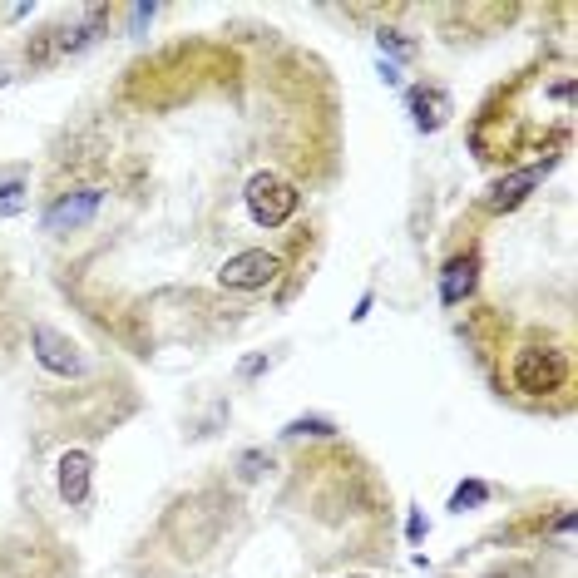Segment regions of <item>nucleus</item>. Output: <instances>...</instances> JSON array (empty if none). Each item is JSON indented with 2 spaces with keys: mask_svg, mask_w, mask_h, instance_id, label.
<instances>
[{
  "mask_svg": "<svg viewBox=\"0 0 578 578\" xmlns=\"http://www.w3.org/2000/svg\"><path fill=\"white\" fill-rule=\"evenodd\" d=\"M331 425L327 420H292V425H287V435H327Z\"/></svg>",
  "mask_w": 578,
  "mask_h": 578,
  "instance_id": "16",
  "label": "nucleus"
},
{
  "mask_svg": "<svg viewBox=\"0 0 578 578\" xmlns=\"http://www.w3.org/2000/svg\"><path fill=\"white\" fill-rule=\"evenodd\" d=\"M248 213L257 228H282V223H292V213L302 208V193H297V183H287L282 173H252L248 178Z\"/></svg>",
  "mask_w": 578,
  "mask_h": 578,
  "instance_id": "3",
  "label": "nucleus"
},
{
  "mask_svg": "<svg viewBox=\"0 0 578 578\" xmlns=\"http://www.w3.org/2000/svg\"><path fill=\"white\" fill-rule=\"evenodd\" d=\"M411 119L420 134H435L450 119V94L440 84H415L411 89Z\"/></svg>",
  "mask_w": 578,
  "mask_h": 578,
  "instance_id": "8",
  "label": "nucleus"
},
{
  "mask_svg": "<svg viewBox=\"0 0 578 578\" xmlns=\"http://www.w3.org/2000/svg\"><path fill=\"white\" fill-rule=\"evenodd\" d=\"M99 198H104V188H94V183H84L75 193H60L50 203V213H45V233H80L84 223L94 218Z\"/></svg>",
  "mask_w": 578,
  "mask_h": 578,
  "instance_id": "5",
  "label": "nucleus"
},
{
  "mask_svg": "<svg viewBox=\"0 0 578 578\" xmlns=\"http://www.w3.org/2000/svg\"><path fill=\"white\" fill-rule=\"evenodd\" d=\"M25 203H30V183H25V178H15V183H5V188H0V218L25 213Z\"/></svg>",
  "mask_w": 578,
  "mask_h": 578,
  "instance_id": "11",
  "label": "nucleus"
},
{
  "mask_svg": "<svg viewBox=\"0 0 578 578\" xmlns=\"http://www.w3.org/2000/svg\"><path fill=\"white\" fill-rule=\"evenodd\" d=\"M0 84H5V70H0Z\"/></svg>",
  "mask_w": 578,
  "mask_h": 578,
  "instance_id": "18",
  "label": "nucleus"
},
{
  "mask_svg": "<svg viewBox=\"0 0 578 578\" xmlns=\"http://www.w3.org/2000/svg\"><path fill=\"white\" fill-rule=\"evenodd\" d=\"M272 366V356H252V361H243V376H257V371H267Z\"/></svg>",
  "mask_w": 578,
  "mask_h": 578,
  "instance_id": "17",
  "label": "nucleus"
},
{
  "mask_svg": "<svg viewBox=\"0 0 578 578\" xmlns=\"http://www.w3.org/2000/svg\"><path fill=\"white\" fill-rule=\"evenodd\" d=\"M539 178H544V168H524V173H514V178L495 183V193H490V213H509V208H519Z\"/></svg>",
  "mask_w": 578,
  "mask_h": 578,
  "instance_id": "10",
  "label": "nucleus"
},
{
  "mask_svg": "<svg viewBox=\"0 0 578 578\" xmlns=\"http://www.w3.org/2000/svg\"><path fill=\"white\" fill-rule=\"evenodd\" d=\"M475 272H480V257H475V252L450 257L445 272H440V302H445V307H460V302L475 292Z\"/></svg>",
  "mask_w": 578,
  "mask_h": 578,
  "instance_id": "9",
  "label": "nucleus"
},
{
  "mask_svg": "<svg viewBox=\"0 0 578 578\" xmlns=\"http://www.w3.org/2000/svg\"><path fill=\"white\" fill-rule=\"evenodd\" d=\"M376 40H381V50H391V55H401V60H411V40H401V30H376Z\"/></svg>",
  "mask_w": 578,
  "mask_h": 578,
  "instance_id": "15",
  "label": "nucleus"
},
{
  "mask_svg": "<svg viewBox=\"0 0 578 578\" xmlns=\"http://www.w3.org/2000/svg\"><path fill=\"white\" fill-rule=\"evenodd\" d=\"M504 371H499V391L519 406H544V401H564L574 396V356L569 346L539 336V331H524L504 346Z\"/></svg>",
  "mask_w": 578,
  "mask_h": 578,
  "instance_id": "1",
  "label": "nucleus"
},
{
  "mask_svg": "<svg viewBox=\"0 0 578 578\" xmlns=\"http://www.w3.org/2000/svg\"><path fill=\"white\" fill-rule=\"evenodd\" d=\"M55 490L70 509H84L89 495H94V460L89 450H65L60 455V470H55Z\"/></svg>",
  "mask_w": 578,
  "mask_h": 578,
  "instance_id": "7",
  "label": "nucleus"
},
{
  "mask_svg": "<svg viewBox=\"0 0 578 578\" xmlns=\"http://www.w3.org/2000/svg\"><path fill=\"white\" fill-rule=\"evenodd\" d=\"M233 509H238V499L223 495V490H193V495L173 499V509L164 514L159 534H164L183 559H203V554L218 549Z\"/></svg>",
  "mask_w": 578,
  "mask_h": 578,
  "instance_id": "2",
  "label": "nucleus"
},
{
  "mask_svg": "<svg viewBox=\"0 0 578 578\" xmlns=\"http://www.w3.org/2000/svg\"><path fill=\"white\" fill-rule=\"evenodd\" d=\"M262 470H272V455H267V450H248V455L238 460V475H243V480H257Z\"/></svg>",
  "mask_w": 578,
  "mask_h": 578,
  "instance_id": "14",
  "label": "nucleus"
},
{
  "mask_svg": "<svg viewBox=\"0 0 578 578\" xmlns=\"http://www.w3.org/2000/svg\"><path fill=\"white\" fill-rule=\"evenodd\" d=\"M282 267H287V262H282V252L243 248V252H233V257L223 262L218 282H223L228 292H262V287H272V282H277V272H282Z\"/></svg>",
  "mask_w": 578,
  "mask_h": 578,
  "instance_id": "4",
  "label": "nucleus"
},
{
  "mask_svg": "<svg viewBox=\"0 0 578 578\" xmlns=\"http://www.w3.org/2000/svg\"><path fill=\"white\" fill-rule=\"evenodd\" d=\"M30 336H35V361H40L45 371H55V376H80L84 371V356L70 336H60V331L45 327V322L30 331Z\"/></svg>",
  "mask_w": 578,
  "mask_h": 578,
  "instance_id": "6",
  "label": "nucleus"
},
{
  "mask_svg": "<svg viewBox=\"0 0 578 578\" xmlns=\"http://www.w3.org/2000/svg\"><path fill=\"white\" fill-rule=\"evenodd\" d=\"M490 499V485L485 480H470V485H460L455 495H450V509H470V504H485Z\"/></svg>",
  "mask_w": 578,
  "mask_h": 578,
  "instance_id": "13",
  "label": "nucleus"
},
{
  "mask_svg": "<svg viewBox=\"0 0 578 578\" xmlns=\"http://www.w3.org/2000/svg\"><path fill=\"white\" fill-rule=\"evenodd\" d=\"M0 578H50V574L35 569V559H25V554H0Z\"/></svg>",
  "mask_w": 578,
  "mask_h": 578,
  "instance_id": "12",
  "label": "nucleus"
}]
</instances>
